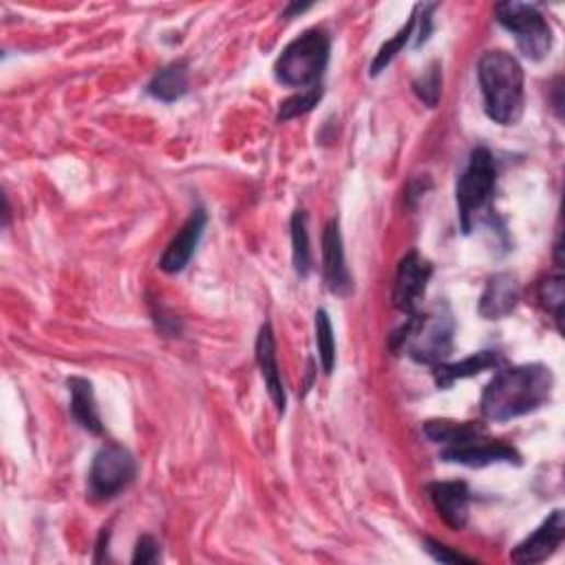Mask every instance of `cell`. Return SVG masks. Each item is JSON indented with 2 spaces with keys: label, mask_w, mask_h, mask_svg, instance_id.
<instances>
[{
  "label": "cell",
  "mask_w": 565,
  "mask_h": 565,
  "mask_svg": "<svg viewBox=\"0 0 565 565\" xmlns=\"http://www.w3.org/2000/svg\"><path fill=\"white\" fill-rule=\"evenodd\" d=\"M554 387L550 367L532 362L501 367L482 393V415L491 422H508L541 408Z\"/></svg>",
  "instance_id": "1"
},
{
  "label": "cell",
  "mask_w": 565,
  "mask_h": 565,
  "mask_svg": "<svg viewBox=\"0 0 565 565\" xmlns=\"http://www.w3.org/2000/svg\"><path fill=\"white\" fill-rule=\"evenodd\" d=\"M480 87L486 115L501 126H515L523 115V67L508 51H488L482 56Z\"/></svg>",
  "instance_id": "2"
},
{
  "label": "cell",
  "mask_w": 565,
  "mask_h": 565,
  "mask_svg": "<svg viewBox=\"0 0 565 565\" xmlns=\"http://www.w3.org/2000/svg\"><path fill=\"white\" fill-rule=\"evenodd\" d=\"M456 321L445 308L431 312H415L406 323L395 330L389 338L393 351H404L411 360L419 365L438 367L447 362L453 349Z\"/></svg>",
  "instance_id": "3"
},
{
  "label": "cell",
  "mask_w": 565,
  "mask_h": 565,
  "mask_svg": "<svg viewBox=\"0 0 565 565\" xmlns=\"http://www.w3.org/2000/svg\"><path fill=\"white\" fill-rule=\"evenodd\" d=\"M332 41L325 30H308L295 38L274 62V76L280 84L290 89H312L319 87L327 62H330Z\"/></svg>",
  "instance_id": "4"
},
{
  "label": "cell",
  "mask_w": 565,
  "mask_h": 565,
  "mask_svg": "<svg viewBox=\"0 0 565 565\" xmlns=\"http://www.w3.org/2000/svg\"><path fill=\"white\" fill-rule=\"evenodd\" d=\"M497 186V164L488 149L477 147L471 153L469 166L458 180L456 199H458V217L464 234H471L480 223L482 215L491 208L493 195Z\"/></svg>",
  "instance_id": "5"
},
{
  "label": "cell",
  "mask_w": 565,
  "mask_h": 565,
  "mask_svg": "<svg viewBox=\"0 0 565 565\" xmlns=\"http://www.w3.org/2000/svg\"><path fill=\"white\" fill-rule=\"evenodd\" d=\"M497 23L515 36L519 51L532 60H543L552 49V27L545 16L528 3H499L495 5Z\"/></svg>",
  "instance_id": "6"
},
{
  "label": "cell",
  "mask_w": 565,
  "mask_h": 565,
  "mask_svg": "<svg viewBox=\"0 0 565 565\" xmlns=\"http://www.w3.org/2000/svg\"><path fill=\"white\" fill-rule=\"evenodd\" d=\"M135 458L119 445H104L89 471V497L93 501H108L117 497L135 480Z\"/></svg>",
  "instance_id": "7"
},
{
  "label": "cell",
  "mask_w": 565,
  "mask_h": 565,
  "mask_svg": "<svg viewBox=\"0 0 565 565\" xmlns=\"http://www.w3.org/2000/svg\"><path fill=\"white\" fill-rule=\"evenodd\" d=\"M440 460L469 469H484L491 464H521L517 449L501 440H493L484 427L456 445L442 447Z\"/></svg>",
  "instance_id": "8"
},
{
  "label": "cell",
  "mask_w": 565,
  "mask_h": 565,
  "mask_svg": "<svg viewBox=\"0 0 565 565\" xmlns=\"http://www.w3.org/2000/svg\"><path fill=\"white\" fill-rule=\"evenodd\" d=\"M431 276H434V265L427 258H422L417 252H408L400 261L395 280H393L391 299L395 310H400L406 316L419 312V301L424 292H427Z\"/></svg>",
  "instance_id": "9"
},
{
  "label": "cell",
  "mask_w": 565,
  "mask_h": 565,
  "mask_svg": "<svg viewBox=\"0 0 565 565\" xmlns=\"http://www.w3.org/2000/svg\"><path fill=\"white\" fill-rule=\"evenodd\" d=\"M565 537V515L563 510H554L530 537H526L512 552L510 561L521 565H534L552 556Z\"/></svg>",
  "instance_id": "10"
},
{
  "label": "cell",
  "mask_w": 565,
  "mask_h": 565,
  "mask_svg": "<svg viewBox=\"0 0 565 565\" xmlns=\"http://www.w3.org/2000/svg\"><path fill=\"white\" fill-rule=\"evenodd\" d=\"M323 274H325V282L332 295L349 297L354 292L351 274H349V267L345 261V247H343V234H341L338 219H332L323 232Z\"/></svg>",
  "instance_id": "11"
},
{
  "label": "cell",
  "mask_w": 565,
  "mask_h": 565,
  "mask_svg": "<svg viewBox=\"0 0 565 565\" xmlns=\"http://www.w3.org/2000/svg\"><path fill=\"white\" fill-rule=\"evenodd\" d=\"M429 499L436 506L440 519L453 528L464 530L471 512V491L466 482H434L427 486Z\"/></svg>",
  "instance_id": "12"
},
{
  "label": "cell",
  "mask_w": 565,
  "mask_h": 565,
  "mask_svg": "<svg viewBox=\"0 0 565 565\" xmlns=\"http://www.w3.org/2000/svg\"><path fill=\"white\" fill-rule=\"evenodd\" d=\"M206 223H208V215L206 210L197 208L188 221L182 226V230L173 237V241L169 243V247L164 250L162 258H160V269L166 272V274H180L193 258L201 237H204V230H206Z\"/></svg>",
  "instance_id": "13"
},
{
  "label": "cell",
  "mask_w": 565,
  "mask_h": 565,
  "mask_svg": "<svg viewBox=\"0 0 565 565\" xmlns=\"http://www.w3.org/2000/svg\"><path fill=\"white\" fill-rule=\"evenodd\" d=\"M256 362L261 369V376L265 380V389L276 406L278 413H286L288 408V393H286V384H282L280 378V369H278V358H276V341H274V332L272 325L265 323L256 336Z\"/></svg>",
  "instance_id": "14"
},
{
  "label": "cell",
  "mask_w": 565,
  "mask_h": 565,
  "mask_svg": "<svg viewBox=\"0 0 565 565\" xmlns=\"http://www.w3.org/2000/svg\"><path fill=\"white\" fill-rule=\"evenodd\" d=\"M519 303V280L510 272H499L488 278L480 299V314L486 321H499L512 314Z\"/></svg>",
  "instance_id": "15"
},
{
  "label": "cell",
  "mask_w": 565,
  "mask_h": 565,
  "mask_svg": "<svg viewBox=\"0 0 565 565\" xmlns=\"http://www.w3.org/2000/svg\"><path fill=\"white\" fill-rule=\"evenodd\" d=\"M504 365V358L497 351H477L460 362H442L438 367H434V376L440 389H449L453 387L458 380L464 378H473L486 369H499Z\"/></svg>",
  "instance_id": "16"
},
{
  "label": "cell",
  "mask_w": 565,
  "mask_h": 565,
  "mask_svg": "<svg viewBox=\"0 0 565 565\" xmlns=\"http://www.w3.org/2000/svg\"><path fill=\"white\" fill-rule=\"evenodd\" d=\"M69 391H71V415L80 424V427L93 436H100L104 431L93 384L84 378H69L67 380Z\"/></svg>",
  "instance_id": "17"
},
{
  "label": "cell",
  "mask_w": 565,
  "mask_h": 565,
  "mask_svg": "<svg viewBox=\"0 0 565 565\" xmlns=\"http://www.w3.org/2000/svg\"><path fill=\"white\" fill-rule=\"evenodd\" d=\"M149 95H153L160 102H177L188 93V65L186 62H173L158 71L153 80L147 87Z\"/></svg>",
  "instance_id": "18"
},
{
  "label": "cell",
  "mask_w": 565,
  "mask_h": 565,
  "mask_svg": "<svg viewBox=\"0 0 565 565\" xmlns=\"http://www.w3.org/2000/svg\"><path fill=\"white\" fill-rule=\"evenodd\" d=\"M292 261L295 269L301 278H308L312 272V250H310V232H308V215L305 210H297L292 215Z\"/></svg>",
  "instance_id": "19"
},
{
  "label": "cell",
  "mask_w": 565,
  "mask_h": 565,
  "mask_svg": "<svg viewBox=\"0 0 565 565\" xmlns=\"http://www.w3.org/2000/svg\"><path fill=\"white\" fill-rule=\"evenodd\" d=\"M415 25H417V5H415V10H413L408 23H406L391 41H387V43L380 47V51L376 54V58H373V62H371V67H369V76H373V78L380 76V73L395 60V56H397V54L408 45V41L413 38Z\"/></svg>",
  "instance_id": "20"
},
{
  "label": "cell",
  "mask_w": 565,
  "mask_h": 565,
  "mask_svg": "<svg viewBox=\"0 0 565 565\" xmlns=\"http://www.w3.org/2000/svg\"><path fill=\"white\" fill-rule=\"evenodd\" d=\"M314 332H316V349H319V360L323 371L330 376L336 365V338H334V327L332 319L325 310H319L314 316Z\"/></svg>",
  "instance_id": "21"
},
{
  "label": "cell",
  "mask_w": 565,
  "mask_h": 565,
  "mask_svg": "<svg viewBox=\"0 0 565 565\" xmlns=\"http://www.w3.org/2000/svg\"><path fill=\"white\" fill-rule=\"evenodd\" d=\"M413 93L427 104L429 108H436L442 95V67L440 62H434L427 71H424L415 82H413Z\"/></svg>",
  "instance_id": "22"
},
{
  "label": "cell",
  "mask_w": 565,
  "mask_h": 565,
  "mask_svg": "<svg viewBox=\"0 0 565 565\" xmlns=\"http://www.w3.org/2000/svg\"><path fill=\"white\" fill-rule=\"evenodd\" d=\"M539 301L541 305L554 316L556 327L561 330V321H563V301H565V292H563V276H550L545 278L539 286Z\"/></svg>",
  "instance_id": "23"
},
{
  "label": "cell",
  "mask_w": 565,
  "mask_h": 565,
  "mask_svg": "<svg viewBox=\"0 0 565 565\" xmlns=\"http://www.w3.org/2000/svg\"><path fill=\"white\" fill-rule=\"evenodd\" d=\"M321 100H323V89H321V87L305 89V91L292 95L290 100H286V102L280 104V108H278V119H280V122H288V119H295V117H299V115H305V113H310Z\"/></svg>",
  "instance_id": "24"
},
{
  "label": "cell",
  "mask_w": 565,
  "mask_h": 565,
  "mask_svg": "<svg viewBox=\"0 0 565 565\" xmlns=\"http://www.w3.org/2000/svg\"><path fill=\"white\" fill-rule=\"evenodd\" d=\"M160 558H162L160 543L153 537L145 534V537L137 541L135 554H132V563H158Z\"/></svg>",
  "instance_id": "25"
},
{
  "label": "cell",
  "mask_w": 565,
  "mask_h": 565,
  "mask_svg": "<svg viewBox=\"0 0 565 565\" xmlns=\"http://www.w3.org/2000/svg\"><path fill=\"white\" fill-rule=\"evenodd\" d=\"M427 552L436 558V561H440V563H477L475 558H471V556H464V554H460V552H453L451 547H447V545H442V543H438V541H434V539H427Z\"/></svg>",
  "instance_id": "26"
},
{
  "label": "cell",
  "mask_w": 565,
  "mask_h": 565,
  "mask_svg": "<svg viewBox=\"0 0 565 565\" xmlns=\"http://www.w3.org/2000/svg\"><path fill=\"white\" fill-rule=\"evenodd\" d=\"M419 12H422V19H417L419 23V34L415 38V47H422L424 43L429 41L431 32H434V12H436V5H419Z\"/></svg>",
  "instance_id": "27"
},
{
  "label": "cell",
  "mask_w": 565,
  "mask_h": 565,
  "mask_svg": "<svg viewBox=\"0 0 565 565\" xmlns=\"http://www.w3.org/2000/svg\"><path fill=\"white\" fill-rule=\"evenodd\" d=\"M108 537H111V532H108V528H104V530H102V534H100V539H97L95 561H104V558H106V556H104V552H106V547H108Z\"/></svg>",
  "instance_id": "28"
},
{
  "label": "cell",
  "mask_w": 565,
  "mask_h": 565,
  "mask_svg": "<svg viewBox=\"0 0 565 565\" xmlns=\"http://www.w3.org/2000/svg\"><path fill=\"white\" fill-rule=\"evenodd\" d=\"M308 10H312V5H299V3H295V5H290L288 10H286V19H292V16H297V14H303V12H308Z\"/></svg>",
  "instance_id": "29"
}]
</instances>
